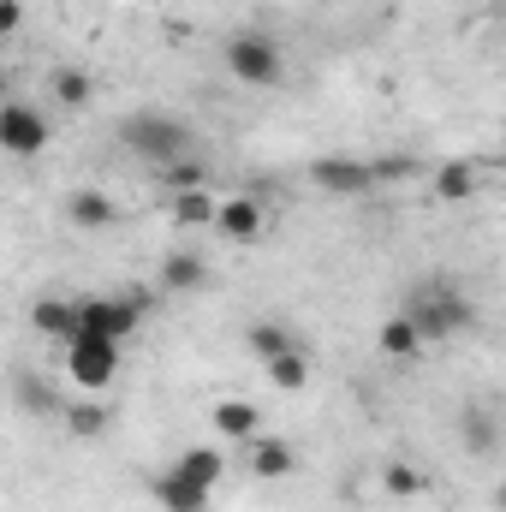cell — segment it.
Returning a JSON list of instances; mask_svg holds the SVG:
<instances>
[{"label":"cell","mask_w":506,"mask_h":512,"mask_svg":"<svg viewBox=\"0 0 506 512\" xmlns=\"http://www.w3.org/2000/svg\"><path fill=\"white\" fill-rule=\"evenodd\" d=\"M18 24H24V0H0V30L12 36Z\"/></svg>","instance_id":"cell-27"},{"label":"cell","mask_w":506,"mask_h":512,"mask_svg":"<svg viewBox=\"0 0 506 512\" xmlns=\"http://www.w3.org/2000/svg\"><path fill=\"white\" fill-rule=\"evenodd\" d=\"M60 417H66V429H72L78 441H96V435L108 429V405H102V393H84V399H66V405H60Z\"/></svg>","instance_id":"cell-21"},{"label":"cell","mask_w":506,"mask_h":512,"mask_svg":"<svg viewBox=\"0 0 506 512\" xmlns=\"http://www.w3.org/2000/svg\"><path fill=\"white\" fill-rule=\"evenodd\" d=\"M501 155H506V131H501Z\"/></svg>","instance_id":"cell-29"},{"label":"cell","mask_w":506,"mask_h":512,"mask_svg":"<svg viewBox=\"0 0 506 512\" xmlns=\"http://www.w3.org/2000/svg\"><path fill=\"white\" fill-rule=\"evenodd\" d=\"M262 227H268L262 197H251V191L221 197V221H215V233H221V239H233V245H256V239H262Z\"/></svg>","instance_id":"cell-9"},{"label":"cell","mask_w":506,"mask_h":512,"mask_svg":"<svg viewBox=\"0 0 506 512\" xmlns=\"http://www.w3.org/2000/svg\"><path fill=\"white\" fill-rule=\"evenodd\" d=\"M310 185L328 191V197H370L376 191V167L358 161V155H322V161H310Z\"/></svg>","instance_id":"cell-7"},{"label":"cell","mask_w":506,"mask_h":512,"mask_svg":"<svg viewBox=\"0 0 506 512\" xmlns=\"http://www.w3.org/2000/svg\"><path fill=\"white\" fill-rule=\"evenodd\" d=\"M173 465H179V471H185L197 489H209V495H215V483L227 477V453H221V447H185Z\"/></svg>","instance_id":"cell-22"},{"label":"cell","mask_w":506,"mask_h":512,"mask_svg":"<svg viewBox=\"0 0 506 512\" xmlns=\"http://www.w3.org/2000/svg\"><path fill=\"white\" fill-rule=\"evenodd\" d=\"M90 96H96V78L84 66H54L48 72V102L54 108H84Z\"/></svg>","instance_id":"cell-19"},{"label":"cell","mask_w":506,"mask_h":512,"mask_svg":"<svg viewBox=\"0 0 506 512\" xmlns=\"http://www.w3.org/2000/svg\"><path fill=\"white\" fill-rule=\"evenodd\" d=\"M370 167H376V185H393V179H411V173H417V155L393 149V155H376Z\"/></svg>","instance_id":"cell-26"},{"label":"cell","mask_w":506,"mask_h":512,"mask_svg":"<svg viewBox=\"0 0 506 512\" xmlns=\"http://www.w3.org/2000/svg\"><path fill=\"white\" fill-rule=\"evenodd\" d=\"M399 310L417 322V334H423L429 346H447V340H459V334L477 322V304H471L453 280H441V274H435V280H417V286L399 298Z\"/></svg>","instance_id":"cell-1"},{"label":"cell","mask_w":506,"mask_h":512,"mask_svg":"<svg viewBox=\"0 0 506 512\" xmlns=\"http://www.w3.org/2000/svg\"><path fill=\"white\" fill-rule=\"evenodd\" d=\"M30 322H36V334H48V340H60V346H72V340L84 334L78 298H36V304H30Z\"/></svg>","instance_id":"cell-13"},{"label":"cell","mask_w":506,"mask_h":512,"mask_svg":"<svg viewBox=\"0 0 506 512\" xmlns=\"http://www.w3.org/2000/svg\"><path fill=\"white\" fill-rule=\"evenodd\" d=\"M143 310H149V298L143 292H120V298H78V316H84V328L90 334H108V340H126L131 328L143 322Z\"/></svg>","instance_id":"cell-6"},{"label":"cell","mask_w":506,"mask_h":512,"mask_svg":"<svg viewBox=\"0 0 506 512\" xmlns=\"http://www.w3.org/2000/svg\"><path fill=\"white\" fill-rule=\"evenodd\" d=\"M483 191V167L471 161V155H453V161H441L435 173H429V197L435 203H465V197H477Z\"/></svg>","instance_id":"cell-10"},{"label":"cell","mask_w":506,"mask_h":512,"mask_svg":"<svg viewBox=\"0 0 506 512\" xmlns=\"http://www.w3.org/2000/svg\"><path fill=\"white\" fill-rule=\"evenodd\" d=\"M376 352L387 358V364H417V358L429 352V340L417 334V322H411L405 310H393V316L376 328Z\"/></svg>","instance_id":"cell-12"},{"label":"cell","mask_w":506,"mask_h":512,"mask_svg":"<svg viewBox=\"0 0 506 512\" xmlns=\"http://www.w3.org/2000/svg\"><path fill=\"white\" fill-rule=\"evenodd\" d=\"M239 453H245V471H251L256 483H280V477L298 471V447L286 435H251Z\"/></svg>","instance_id":"cell-8"},{"label":"cell","mask_w":506,"mask_h":512,"mask_svg":"<svg viewBox=\"0 0 506 512\" xmlns=\"http://www.w3.org/2000/svg\"><path fill=\"white\" fill-rule=\"evenodd\" d=\"M66 376L78 393H108L114 376H120V340H108V334H78L72 346H66Z\"/></svg>","instance_id":"cell-4"},{"label":"cell","mask_w":506,"mask_h":512,"mask_svg":"<svg viewBox=\"0 0 506 512\" xmlns=\"http://www.w3.org/2000/svg\"><path fill=\"white\" fill-rule=\"evenodd\" d=\"M161 185H167V197H173V191H197V185H209V167H203L197 155L167 161V167H161Z\"/></svg>","instance_id":"cell-24"},{"label":"cell","mask_w":506,"mask_h":512,"mask_svg":"<svg viewBox=\"0 0 506 512\" xmlns=\"http://www.w3.org/2000/svg\"><path fill=\"white\" fill-rule=\"evenodd\" d=\"M459 441H465V453H471V459L501 453V423H495V411H489L483 399H471V405L459 411Z\"/></svg>","instance_id":"cell-15"},{"label":"cell","mask_w":506,"mask_h":512,"mask_svg":"<svg viewBox=\"0 0 506 512\" xmlns=\"http://www.w3.org/2000/svg\"><path fill=\"white\" fill-rule=\"evenodd\" d=\"M120 143H126L137 161H155V167L197 155L191 126H179V120H173V114H161V108H137V114H126V120H120Z\"/></svg>","instance_id":"cell-2"},{"label":"cell","mask_w":506,"mask_h":512,"mask_svg":"<svg viewBox=\"0 0 506 512\" xmlns=\"http://www.w3.org/2000/svg\"><path fill=\"white\" fill-rule=\"evenodd\" d=\"M245 352H251L256 364H274V358L298 352V340H292L286 322H251V328H245Z\"/></svg>","instance_id":"cell-20"},{"label":"cell","mask_w":506,"mask_h":512,"mask_svg":"<svg viewBox=\"0 0 506 512\" xmlns=\"http://www.w3.org/2000/svg\"><path fill=\"white\" fill-rule=\"evenodd\" d=\"M48 137H54V126H48V114L36 108V102H6L0 108V149L12 155V161H30V155H42L48 149Z\"/></svg>","instance_id":"cell-5"},{"label":"cell","mask_w":506,"mask_h":512,"mask_svg":"<svg viewBox=\"0 0 506 512\" xmlns=\"http://www.w3.org/2000/svg\"><path fill=\"white\" fill-rule=\"evenodd\" d=\"M262 370H268V382L280 387V393H304V387H310V358H304V346L286 352V358H274V364H262Z\"/></svg>","instance_id":"cell-23"},{"label":"cell","mask_w":506,"mask_h":512,"mask_svg":"<svg viewBox=\"0 0 506 512\" xmlns=\"http://www.w3.org/2000/svg\"><path fill=\"white\" fill-rule=\"evenodd\" d=\"M167 215H173V227H215V221H221V197H215L209 185L173 191V197H167Z\"/></svg>","instance_id":"cell-17"},{"label":"cell","mask_w":506,"mask_h":512,"mask_svg":"<svg viewBox=\"0 0 506 512\" xmlns=\"http://www.w3.org/2000/svg\"><path fill=\"white\" fill-rule=\"evenodd\" d=\"M381 495H393V501L423 495V471H411V465H381Z\"/></svg>","instance_id":"cell-25"},{"label":"cell","mask_w":506,"mask_h":512,"mask_svg":"<svg viewBox=\"0 0 506 512\" xmlns=\"http://www.w3.org/2000/svg\"><path fill=\"white\" fill-rule=\"evenodd\" d=\"M221 66H227V78H239L251 90H274L286 78V54L268 30H233L221 48Z\"/></svg>","instance_id":"cell-3"},{"label":"cell","mask_w":506,"mask_h":512,"mask_svg":"<svg viewBox=\"0 0 506 512\" xmlns=\"http://www.w3.org/2000/svg\"><path fill=\"white\" fill-rule=\"evenodd\" d=\"M155 280H161V292H203L209 286V262L197 251H167Z\"/></svg>","instance_id":"cell-16"},{"label":"cell","mask_w":506,"mask_h":512,"mask_svg":"<svg viewBox=\"0 0 506 512\" xmlns=\"http://www.w3.org/2000/svg\"><path fill=\"white\" fill-rule=\"evenodd\" d=\"M495 507H501V512H506V483H501V489H495Z\"/></svg>","instance_id":"cell-28"},{"label":"cell","mask_w":506,"mask_h":512,"mask_svg":"<svg viewBox=\"0 0 506 512\" xmlns=\"http://www.w3.org/2000/svg\"><path fill=\"white\" fill-rule=\"evenodd\" d=\"M149 501H155L161 512H203L209 507V489H197L179 465H167V471L149 477Z\"/></svg>","instance_id":"cell-11"},{"label":"cell","mask_w":506,"mask_h":512,"mask_svg":"<svg viewBox=\"0 0 506 512\" xmlns=\"http://www.w3.org/2000/svg\"><path fill=\"white\" fill-rule=\"evenodd\" d=\"M60 215H66L72 227H84V233H102V227L120 221V203H114L108 191H90V185H84V191H72V197L60 203Z\"/></svg>","instance_id":"cell-14"},{"label":"cell","mask_w":506,"mask_h":512,"mask_svg":"<svg viewBox=\"0 0 506 512\" xmlns=\"http://www.w3.org/2000/svg\"><path fill=\"white\" fill-rule=\"evenodd\" d=\"M215 435H221V441H233V447H245L251 435H262L251 399H221V405H215Z\"/></svg>","instance_id":"cell-18"}]
</instances>
